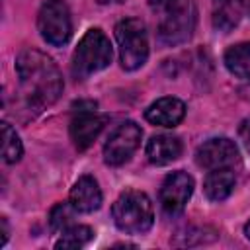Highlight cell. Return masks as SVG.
<instances>
[{
    "label": "cell",
    "mask_w": 250,
    "mask_h": 250,
    "mask_svg": "<svg viewBox=\"0 0 250 250\" xmlns=\"http://www.w3.org/2000/svg\"><path fill=\"white\" fill-rule=\"evenodd\" d=\"M16 70L25 102L33 109L53 105L62 94V76L51 57L37 49H25L16 59Z\"/></svg>",
    "instance_id": "obj_1"
},
{
    "label": "cell",
    "mask_w": 250,
    "mask_h": 250,
    "mask_svg": "<svg viewBox=\"0 0 250 250\" xmlns=\"http://www.w3.org/2000/svg\"><path fill=\"white\" fill-rule=\"evenodd\" d=\"M156 14V33L164 45H178L191 37L197 10L193 0H150Z\"/></svg>",
    "instance_id": "obj_2"
},
{
    "label": "cell",
    "mask_w": 250,
    "mask_h": 250,
    "mask_svg": "<svg viewBox=\"0 0 250 250\" xmlns=\"http://www.w3.org/2000/svg\"><path fill=\"white\" fill-rule=\"evenodd\" d=\"M111 215L117 229L127 234H143L154 223V211L150 199L146 197V193L137 189H129L121 193L113 203Z\"/></svg>",
    "instance_id": "obj_3"
},
{
    "label": "cell",
    "mask_w": 250,
    "mask_h": 250,
    "mask_svg": "<svg viewBox=\"0 0 250 250\" xmlns=\"http://www.w3.org/2000/svg\"><path fill=\"white\" fill-rule=\"evenodd\" d=\"M111 43L98 27L88 29L80 39L72 55V74L76 78H88L94 72L104 70L111 62Z\"/></svg>",
    "instance_id": "obj_4"
},
{
    "label": "cell",
    "mask_w": 250,
    "mask_h": 250,
    "mask_svg": "<svg viewBox=\"0 0 250 250\" xmlns=\"http://www.w3.org/2000/svg\"><path fill=\"white\" fill-rule=\"evenodd\" d=\"M115 39L119 47V61L125 70H137L146 62L148 37L145 23L137 18L121 20L115 25Z\"/></svg>",
    "instance_id": "obj_5"
},
{
    "label": "cell",
    "mask_w": 250,
    "mask_h": 250,
    "mask_svg": "<svg viewBox=\"0 0 250 250\" xmlns=\"http://www.w3.org/2000/svg\"><path fill=\"white\" fill-rule=\"evenodd\" d=\"M37 27H39L41 37L47 43L55 47L64 45L72 35V21H70L68 6L62 0L43 2L37 14Z\"/></svg>",
    "instance_id": "obj_6"
},
{
    "label": "cell",
    "mask_w": 250,
    "mask_h": 250,
    "mask_svg": "<svg viewBox=\"0 0 250 250\" xmlns=\"http://www.w3.org/2000/svg\"><path fill=\"white\" fill-rule=\"evenodd\" d=\"M143 131L137 123L133 121H125L121 123L107 139V143L104 145V160L109 166H119L123 162H127L131 158V154L137 150L139 143H141Z\"/></svg>",
    "instance_id": "obj_7"
},
{
    "label": "cell",
    "mask_w": 250,
    "mask_h": 250,
    "mask_svg": "<svg viewBox=\"0 0 250 250\" xmlns=\"http://www.w3.org/2000/svg\"><path fill=\"white\" fill-rule=\"evenodd\" d=\"M193 178L186 172H172L160 188V205L166 215H180L191 197Z\"/></svg>",
    "instance_id": "obj_8"
},
{
    "label": "cell",
    "mask_w": 250,
    "mask_h": 250,
    "mask_svg": "<svg viewBox=\"0 0 250 250\" xmlns=\"http://www.w3.org/2000/svg\"><path fill=\"white\" fill-rule=\"evenodd\" d=\"M195 160L205 170L230 168L232 164L238 162V148L230 139H225V137L209 139L197 148Z\"/></svg>",
    "instance_id": "obj_9"
},
{
    "label": "cell",
    "mask_w": 250,
    "mask_h": 250,
    "mask_svg": "<svg viewBox=\"0 0 250 250\" xmlns=\"http://www.w3.org/2000/svg\"><path fill=\"white\" fill-rule=\"evenodd\" d=\"M104 117L96 115V109L78 111L70 121V139L78 150H86L102 133Z\"/></svg>",
    "instance_id": "obj_10"
},
{
    "label": "cell",
    "mask_w": 250,
    "mask_h": 250,
    "mask_svg": "<svg viewBox=\"0 0 250 250\" xmlns=\"http://www.w3.org/2000/svg\"><path fill=\"white\" fill-rule=\"evenodd\" d=\"M186 115V105L178 98H160L145 111L146 121L160 127H176Z\"/></svg>",
    "instance_id": "obj_11"
},
{
    "label": "cell",
    "mask_w": 250,
    "mask_h": 250,
    "mask_svg": "<svg viewBox=\"0 0 250 250\" xmlns=\"http://www.w3.org/2000/svg\"><path fill=\"white\" fill-rule=\"evenodd\" d=\"M70 205L78 213H92L102 205V191L92 176H82L70 189Z\"/></svg>",
    "instance_id": "obj_12"
},
{
    "label": "cell",
    "mask_w": 250,
    "mask_h": 250,
    "mask_svg": "<svg viewBox=\"0 0 250 250\" xmlns=\"http://www.w3.org/2000/svg\"><path fill=\"white\" fill-rule=\"evenodd\" d=\"M182 154V143L174 135H154L146 145V156L152 164L164 166L180 158Z\"/></svg>",
    "instance_id": "obj_13"
},
{
    "label": "cell",
    "mask_w": 250,
    "mask_h": 250,
    "mask_svg": "<svg viewBox=\"0 0 250 250\" xmlns=\"http://www.w3.org/2000/svg\"><path fill=\"white\" fill-rule=\"evenodd\" d=\"M244 14V0H213V27L217 31L229 33L238 25Z\"/></svg>",
    "instance_id": "obj_14"
},
{
    "label": "cell",
    "mask_w": 250,
    "mask_h": 250,
    "mask_svg": "<svg viewBox=\"0 0 250 250\" xmlns=\"http://www.w3.org/2000/svg\"><path fill=\"white\" fill-rule=\"evenodd\" d=\"M234 188V174L230 168H215L207 174L205 178V184H203V189H205V195L211 199V201H223L230 195Z\"/></svg>",
    "instance_id": "obj_15"
},
{
    "label": "cell",
    "mask_w": 250,
    "mask_h": 250,
    "mask_svg": "<svg viewBox=\"0 0 250 250\" xmlns=\"http://www.w3.org/2000/svg\"><path fill=\"white\" fill-rule=\"evenodd\" d=\"M227 68L238 78H250V41L232 45L225 53Z\"/></svg>",
    "instance_id": "obj_16"
},
{
    "label": "cell",
    "mask_w": 250,
    "mask_h": 250,
    "mask_svg": "<svg viewBox=\"0 0 250 250\" xmlns=\"http://www.w3.org/2000/svg\"><path fill=\"white\" fill-rule=\"evenodd\" d=\"M23 154V146L21 141L18 137V133L10 127V123H2V158L8 164H14L21 158Z\"/></svg>",
    "instance_id": "obj_17"
},
{
    "label": "cell",
    "mask_w": 250,
    "mask_h": 250,
    "mask_svg": "<svg viewBox=\"0 0 250 250\" xmlns=\"http://www.w3.org/2000/svg\"><path fill=\"white\" fill-rule=\"evenodd\" d=\"M92 229L90 227H82V225H72L66 230L61 232V238L57 240V248H80L84 244L90 242L92 238Z\"/></svg>",
    "instance_id": "obj_18"
},
{
    "label": "cell",
    "mask_w": 250,
    "mask_h": 250,
    "mask_svg": "<svg viewBox=\"0 0 250 250\" xmlns=\"http://www.w3.org/2000/svg\"><path fill=\"white\" fill-rule=\"evenodd\" d=\"M74 213H78L70 203H57L53 209H51V229L57 230V232H62L66 230L68 227H72V219H74Z\"/></svg>",
    "instance_id": "obj_19"
},
{
    "label": "cell",
    "mask_w": 250,
    "mask_h": 250,
    "mask_svg": "<svg viewBox=\"0 0 250 250\" xmlns=\"http://www.w3.org/2000/svg\"><path fill=\"white\" fill-rule=\"evenodd\" d=\"M240 139H242V143H244V146H246V150L250 152V119H246L242 125H240Z\"/></svg>",
    "instance_id": "obj_20"
},
{
    "label": "cell",
    "mask_w": 250,
    "mask_h": 250,
    "mask_svg": "<svg viewBox=\"0 0 250 250\" xmlns=\"http://www.w3.org/2000/svg\"><path fill=\"white\" fill-rule=\"evenodd\" d=\"M0 223H2V242H0V244L4 246V244H6V240H8V227H6V219H2Z\"/></svg>",
    "instance_id": "obj_21"
},
{
    "label": "cell",
    "mask_w": 250,
    "mask_h": 250,
    "mask_svg": "<svg viewBox=\"0 0 250 250\" xmlns=\"http://www.w3.org/2000/svg\"><path fill=\"white\" fill-rule=\"evenodd\" d=\"M100 4H115V2H123V0H98Z\"/></svg>",
    "instance_id": "obj_22"
},
{
    "label": "cell",
    "mask_w": 250,
    "mask_h": 250,
    "mask_svg": "<svg viewBox=\"0 0 250 250\" xmlns=\"http://www.w3.org/2000/svg\"><path fill=\"white\" fill-rule=\"evenodd\" d=\"M244 232H246V236L250 238V221H248V223L244 225Z\"/></svg>",
    "instance_id": "obj_23"
}]
</instances>
